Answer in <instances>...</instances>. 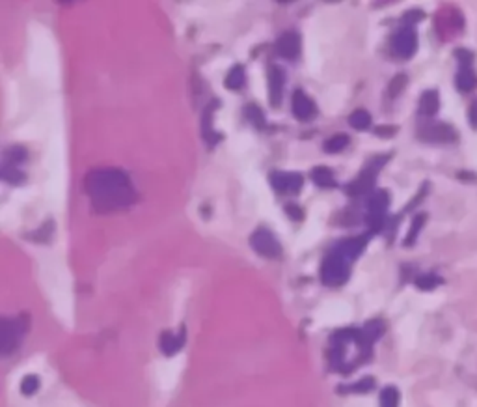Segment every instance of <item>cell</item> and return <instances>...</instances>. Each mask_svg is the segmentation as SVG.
<instances>
[{
	"instance_id": "1",
	"label": "cell",
	"mask_w": 477,
	"mask_h": 407,
	"mask_svg": "<svg viewBox=\"0 0 477 407\" xmlns=\"http://www.w3.org/2000/svg\"><path fill=\"white\" fill-rule=\"evenodd\" d=\"M85 189L97 211H116L127 208L136 200V191L124 170L94 169L86 174Z\"/></svg>"
},
{
	"instance_id": "2",
	"label": "cell",
	"mask_w": 477,
	"mask_h": 407,
	"mask_svg": "<svg viewBox=\"0 0 477 407\" xmlns=\"http://www.w3.org/2000/svg\"><path fill=\"white\" fill-rule=\"evenodd\" d=\"M29 329V320L27 316L19 317H4L2 320V325H0V345H2V351L4 353H10L12 350H15L21 342V338L27 333Z\"/></svg>"
},
{
	"instance_id": "3",
	"label": "cell",
	"mask_w": 477,
	"mask_h": 407,
	"mask_svg": "<svg viewBox=\"0 0 477 407\" xmlns=\"http://www.w3.org/2000/svg\"><path fill=\"white\" fill-rule=\"evenodd\" d=\"M351 267V262H347L342 256L334 255V252H328L323 262V269H321V277H323V283L330 284V286H337V284H343L348 277V269Z\"/></svg>"
},
{
	"instance_id": "4",
	"label": "cell",
	"mask_w": 477,
	"mask_h": 407,
	"mask_svg": "<svg viewBox=\"0 0 477 407\" xmlns=\"http://www.w3.org/2000/svg\"><path fill=\"white\" fill-rule=\"evenodd\" d=\"M416 45H418V38L412 27H403L397 32H393L392 41H390V49L395 57L409 58L414 55Z\"/></svg>"
},
{
	"instance_id": "5",
	"label": "cell",
	"mask_w": 477,
	"mask_h": 407,
	"mask_svg": "<svg viewBox=\"0 0 477 407\" xmlns=\"http://www.w3.org/2000/svg\"><path fill=\"white\" fill-rule=\"evenodd\" d=\"M388 206H390V192L386 191H373L369 200H367V215L365 221L369 222L371 227L381 228L384 215H386Z\"/></svg>"
},
{
	"instance_id": "6",
	"label": "cell",
	"mask_w": 477,
	"mask_h": 407,
	"mask_svg": "<svg viewBox=\"0 0 477 407\" xmlns=\"http://www.w3.org/2000/svg\"><path fill=\"white\" fill-rule=\"evenodd\" d=\"M384 161H386V157H375L371 163H367V166L360 172L358 178L347 187L348 194H364V192L369 191L373 187V181H375L376 172L382 169Z\"/></svg>"
},
{
	"instance_id": "7",
	"label": "cell",
	"mask_w": 477,
	"mask_h": 407,
	"mask_svg": "<svg viewBox=\"0 0 477 407\" xmlns=\"http://www.w3.org/2000/svg\"><path fill=\"white\" fill-rule=\"evenodd\" d=\"M250 245L258 250L261 256H269V258H276L280 256L281 247L278 243V239L274 238V234L267 230V228H258L250 238Z\"/></svg>"
},
{
	"instance_id": "8",
	"label": "cell",
	"mask_w": 477,
	"mask_h": 407,
	"mask_svg": "<svg viewBox=\"0 0 477 407\" xmlns=\"http://www.w3.org/2000/svg\"><path fill=\"white\" fill-rule=\"evenodd\" d=\"M367 245V236H358V238H347L342 239L339 243H336L332 247V252L337 256H342L347 262H353L354 258H358L360 252L364 250V247Z\"/></svg>"
},
{
	"instance_id": "9",
	"label": "cell",
	"mask_w": 477,
	"mask_h": 407,
	"mask_svg": "<svg viewBox=\"0 0 477 407\" xmlns=\"http://www.w3.org/2000/svg\"><path fill=\"white\" fill-rule=\"evenodd\" d=\"M436 27L438 34H442L443 38H451V36H457L462 30L464 21H462V15L457 10H449V13H438Z\"/></svg>"
},
{
	"instance_id": "10",
	"label": "cell",
	"mask_w": 477,
	"mask_h": 407,
	"mask_svg": "<svg viewBox=\"0 0 477 407\" xmlns=\"http://www.w3.org/2000/svg\"><path fill=\"white\" fill-rule=\"evenodd\" d=\"M270 181L276 191L284 192V194H293L302 187V176L297 172H274L270 176Z\"/></svg>"
},
{
	"instance_id": "11",
	"label": "cell",
	"mask_w": 477,
	"mask_h": 407,
	"mask_svg": "<svg viewBox=\"0 0 477 407\" xmlns=\"http://www.w3.org/2000/svg\"><path fill=\"white\" fill-rule=\"evenodd\" d=\"M276 49H278L281 57L293 60L298 55V49H300V38H298L295 30H287L276 41Z\"/></svg>"
},
{
	"instance_id": "12",
	"label": "cell",
	"mask_w": 477,
	"mask_h": 407,
	"mask_svg": "<svg viewBox=\"0 0 477 407\" xmlns=\"http://www.w3.org/2000/svg\"><path fill=\"white\" fill-rule=\"evenodd\" d=\"M421 138L432 142H448L457 138V133L446 124H429L421 129Z\"/></svg>"
},
{
	"instance_id": "13",
	"label": "cell",
	"mask_w": 477,
	"mask_h": 407,
	"mask_svg": "<svg viewBox=\"0 0 477 407\" xmlns=\"http://www.w3.org/2000/svg\"><path fill=\"white\" fill-rule=\"evenodd\" d=\"M293 113L300 120H309L315 114V103L300 88L293 94Z\"/></svg>"
},
{
	"instance_id": "14",
	"label": "cell",
	"mask_w": 477,
	"mask_h": 407,
	"mask_svg": "<svg viewBox=\"0 0 477 407\" xmlns=\"http://www.w3.org/2000/svg\"><path fill=\"white\" fill-rule=\"evenodd\" d=\"M284 85H286V73H284V69L278 68V66H272L269 73L270 101H272V105H278V103H280Z\"/></svg>"
},
{
	"instance_id": "15",
	"label": "cell",
	"mask_w": 477,
	"mask_h": 407,
	"mask_svg": "<svg viewBox=\"0 0 477 407\" xmlns=\"http://www.w3.org/2000/svg\"><path fill=\"white\" fill-rule=\"evenodd\" d=\"M217 107H219V101H213L211 103V107L205 108V113H203V136H205V141H207V144H211V146H213L217 141H220L219 133L211 129V122H213V120H211L213 118L211 113H213Z\"/></svg>"
},
{
	"instance_id": "16",
	"label": "cell",
	"mask_w": 477,
	"mask_h": 407,
	"mask_svg": "<svg viewBox=\"0 0 477 407\" xmlns=\"http://www.w3.org/2000/svg\"><path fill=\"white\" fill-rule=\"evenodd\" d=\"M477 85L476 73L471 71L470 66H462L457 75V86L460 88V92H471Z\"/></svg>"
},
{
	"instance_id": "17",
	"label": "cell",
	"mask_w": 477,
	"mask_h": 407,
	"mask_svg": "<svg viewBox=\"0 0 477 407\" xmlns=\"http://www.w3.org/2000/svg\"><path fill=\"white\" fill-rule=\"evenodd\" d=\"M438 94L434 90L425 92L420 99V114L421 116H432L438 110Z\"/></svg>"
},
{
	"instance_id": "18",
	"label": "cell",
	"mask_w": 477,
	"mask_h": 407,
	"mask_svg": "<svg viewBox=\"0 0 477 407\" xmlns=\"http://www.w3.org/2000/svg\"><path fill=\"white\" fill-rule=\"evenodd\" d=\"M311 180L321 187L336 185V178H334V174H332V170L326 169V166H315V169L311 170Z\"/></svg>"
},
{
	"instance_id": "19",
	"label": "cell",
	"mask_w": 477,
	"mask_h": 407,
	"mask_svg": "<svg viewBox=\"0 0 477 407\" xmlns=\"http://www.w3.org/2000/svg\"><path fill=\"white\" fill-rule=\"evenodd\" d=\"M244 80H247V75H244V68L242 66H233L230 69V73L226 75V86L231 88V90H239L244 86Z\"/></svg>"
},
{
	"instance_id": "20",
	"label": "cell",
	"mask_w": 477,
	"mask_h": 407,
	"mask_svg": "<svg viewBox=\"0 0 477 407\" xmlns=\"http://www.w3.org/2000/svg\"><path fill=\"white\" fill-rule=\"evenodd\" d=\"M348 124L353 125L354 129H367L371 125V116L367 110H364V108H358V110H354L351 116H348Z\"/></svg>"
},
{
	"instance_id": "21",
	"label": "cell",
	"mask_w": 477,
	"mask_h": 407,
	"mask_svg": "<svg viewBox=\"0 0 477 407\" xmlns=\"http://www.w3.org/2000/svg\"><path fill=\"white\" fill-rule=\"evenodd\" d=\"M24 159H27V152L21 146L8 148L4 152V164H10V166H19Z\"/></svg>"
},
{
	"instance_id": "22",
	"label": "cell",
	"mask_w": 477,
	"mask_h": 407,
	"mask_svg": "<svg viewBox=\"0 0 477 407\" xmlns=\"http://www.w3.org/2000/svg\"><path fill=\"white\" fill-rule=\"evenodd\" d=\"M244 114H247V118L252 122L256 127H263L265 125V114L263 110L258 107V105H254V103H250L247 108H244Z\"/></svg>"
},
{
	"instance_id": "23",
	"label": "cell",
	"mask_w": 477,
	"mask_h": 407,
	"mask_svg": "<svg viewBox=\"0 0 477 407\" xmlns=\"http://www.w3.org/2000/svg\"><path fill=\"white\" fill-rule=\"evenodd\" d=\"M347 144L348 136L343 135V133H337V135L330 136V138L325 142V150L326 152H339V150H343Z\"/></svg>"
},
{
	"instance_id": "24",
	"label": "cell",
	"mask_w": 477,
	"mask_h": 407,
	"mask_svg": "<svg viewBox=\"0 0 477 407\" xmlns=\"http://www.w3.org/2000/svg\"><path fill=\"white\" fill-rule=\"evenodd\" d=\"M399 392L395 387H386L381 392V407H397Z\"/></svg>"
},
{
	"instance_id": "25",
	"label": "cell",
	"mask_w": 477,
	"mask_h": 407,
	"mask_svg": "<svg viewBox=\"0 0 477 407\" xmlns=\"http://www.w3.org/2000/svg\"><path fill=\"white\" fill-rule=\"evenodd\" d=\"M163 351L164 353H168V355H172V353H175V351L179 350L181 348V342L183 340L181 338H177L175 334H172V333H164L163 334Z\"/></svg>"
},
{
	"instance_id": "26",
	"label": "cell",
	"mask_w": 477,
	"mask_h": 407,
	"mask_svg": "<svg viewBox=\"0 0 477 407\" xmlns=\"http://www.w3.org/2000/svg\"><path fill=\"white\" fill-rule=\"evenodd\" d=\"M416 284H418V288L421 290H432L436 288L438 284H442V278L436 277L434 273H425V275H421V277L416 280Z\"/></svg>"
},
{
	"instance_id": "27",
	"label": "cell",
	"mask_w": 477,
	"mask_h": 407,
	"mask_svg": "<svg viewBox=\"0 0 477 407\" xmlns=\"http://www.w3.org/2000/svg\"><path fill=\"white\" fill-rule=\"evenodd\" d=\"M2 178L8 181H21V180H24V174L19 170V166L2 164Z\"/></svg>"
},
{
	"instance_id": "28",
	"label": "cell",
	"mask_w": 477,
	"mask_h": 407,
	"mask_svg": "<svg viewBox=\"0 0 477 407\" xmlns=\"http://www.w3.org/2000/svg\"><path fill=\"white\" fill-rule=\"evenodd\" d=\"M375 387V381L371 378H364L360 383H354L351 387H345V390H354V392H367L369 389Z\"/></svg>"
},
{
	"instance_id": "29",
	"label": "cell",
	"mask_w": 477,
	"mask_h": 407,
	"mask_svg": "<svg viewBox=\"0 0 477 407\" xmlns=\"http://www.w3.org/2000/svg\"><path fill=\"white\" fill-rule=\"evenodd\" d=\"M38 385H40V381H38L36 376H27V378L23 379L21 389H23L24 394H32V392H36V389H38Z\"/></svg>"
},
{
	"instance_id": "30",
	"label": "cell",
	"mask_w": 477,
	"mask_h": 407,
	"mask_svg": "<svg viewBox=\"0 0 477 407\" xmlns=\"http://www.w3.org/2000/svg\"><path fill=\"white\" fill-rule=\"evenodd\" d=\"M404 83H406V77H404L403 73H399L397 77L392 80V85H390V94H392V96H397L399 92H401V88L404 86Z\"/></svg>"
},
{
	"instance_id": "31",
	"label": "cell",
	"mask_w": 477,
	"mask_h": 407,
	"mask_svg": "<svg viewBox=\"0 0 477 407\" xmlns=\"http://www.w3.org/2000/svg\"><path fill=\"white\" fill-rule=\"evenodd\" d=\"M300 210H302V208H300V206H295V204H289L286 208L287 215L291 217V219H295V221H297V219H302V211Z\"/></svg>"
},
{
	"instance_id": "32",
	"label": "cell",
	"mask_w": 477,
	"mask_h": 407,
	"mask_svg": "<svg viewBox=\"0 0 477 407\" xmlns=\"http://www.w3.org/2000/svg\"><path fill=\"white\" fill-rule=\"evenodd\" d=\"M423 221H425V215L416 217L414 222H412V224H414V227H412V230H410V232H409V238H406V239H409V241H406V243H412V238H414V234L418 232V230H420V228H421V222H423Z\"/></svg>"
},
{
	"instance_id": "33",
	"label": "cell",
	"mask_w": 477,
	"mask_h": 407,
	"mask_svg": "<svg viewBox=\"0 0 477 407\" xmlns=\"http://www.w3.org/2000/svg\"><path fill=\"white\" fill-rule=\"evenodd\" d=\"M468 118H470V124L474 127H477V101H474L470 105V110H468Z\"/></svg>"
},
{
	"instance_id": "34",
	"label": "cell",
	"mask_w": 477,
	"mask_h": 407,
	"mask_svg": "<svg viewBox=\"0 0 477 407\" xmlns=\"http://www.w3.org/2000/svg\"><path fill=\"white\" fill-rule=\"evenodd\" d=\"M376 133H386V136H390V133H395V127H392V125L390 127H386V125L384 127H376Z\"/></svg>"
}]
</instances>
